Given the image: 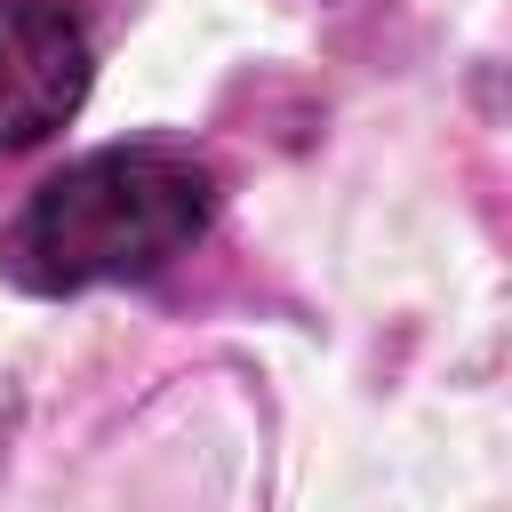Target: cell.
I'll list each match as a JSON object with an SVG mask.
<instances>
[{"mask_svg": "<svg viewBox=\"0 0 512 512\" xmlns=\"http://www.w3.org/2000/svg\"><path fill=\"white\" fill-rule=\"evenodd\" d=\"M208 168L176 144H104L24 192L0 232V272L32 296L152 280L208 232Z\"/></svg>", "mask_w": 512, "mask_h": 512, "instance_id": "obj_1", "label": "cell"}, {"mask_svg": "<svg viewBox=\"0 0 512 512\" xmlns=\"http://www.w3.org/2000/svg\"><path fill=\"white\" fill-rule=\"evenodd\" d=\"M96 80L88 24L64 0H0V160L48 144Z\"/></svg>", "mask_w": 512, "mask_h": 512, "instance_id": "obj_2", "label": "cell"}]
</instances>
